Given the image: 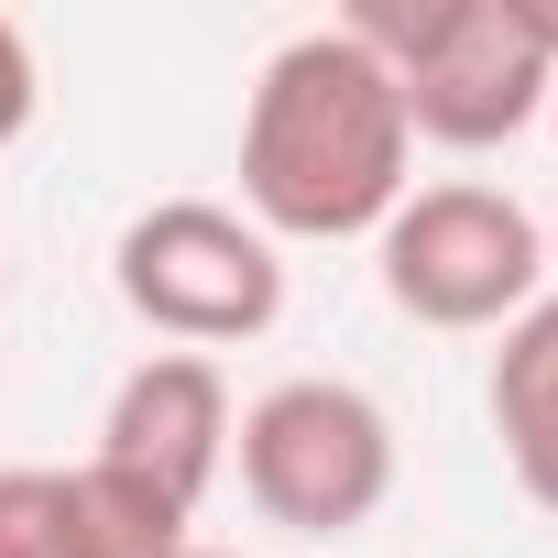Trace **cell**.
I'll list each match as a JSON object with an SVG mask.
<instances>
[{
  "mask_svg": "<svg viewBox=\"0 0 558 558\" xmlns=\"http://www.w3.org/2000/svg\"><path fill=\"white\" fill-rule=\"evenodd\" d=\"M230 460L263 525L286 536H362L395 504V416L340 373H286L230 416Z\"/></svg>",
  "mask_w": 558,
  "mask_h": 558,
  "instance_id": "obj_3",
  "label": "cell"
},
{
  "mask_svg": "<svg viewBox=\"0 0 558 558\" xmlns=\"http://www.w3.org/2000/svg\"><path fill=\"white\" fill-rule=\"evenodd\" d=\"M482 405H493V438H504L514 493H525L536 514H558V296H536V307L504 329Z\"/></svg>",
  "mask_w": 558,
  "mask_h": 558,
  "instance_id": "obj_7",
  "label": "cell"
},
{
  "mask_svg": "<svg viewBox=\"0 0 558 558\" xmlns=\"http://www.w3.org/2000/svg\"><path fill=\"white\" fill-rule=\"evenodd\" d=\"M351 34L384 56L395 99H405V132L416 143H449V154H493L514 132L547 121V45L525 34L514 0H362Z\"/></svg>",
  "mask_w": 558,
  "mask_h": 558,
  "instance_id": "obj_2",
  "label": "cell"
},
{
  "mask_svg": "<svg viewBox=\"0 0 558 558\" xmlns=\"http://www.w3.org/2000/svg\"><path fill=\"white\" fill-rule=\"evenodd\" d=\"M34 121H45V66H34V34L0 12V154H12Z\"/></svg>",
  "mask_w": 558,
  "mask_h": 558,
  "instance_id": "obj_9",
  "label": "cell"
},
{
  "mask_svg": "<svg viewBox=\"0 0 558 558\" xmlns=\"http://www.w3.org/2000/svg\"><path fill=\"white\" fill-rule=\"evenodd\" d=\"M0 558H99V525H88L77 471H45V460L0 471Z\"/></svg>",
  "mask_w": 558,
  "mask_h": 558,
  "instance_id": "obj_8",
  "label": "cell"
},
{
  "mask_svg": "<svg viewBox=\"0 0 558 558\" xmlns=\"http://www.w3.org/2000/svg\"><path fill=\"white\" fill-rule=\"evenodd\" d=\"M110 286L154 340H186L197 362L230 340H263L286 318V252L219 197H154L110 241Z\"/></svg>",
  "mask_w": 558,
  "mask_h": 558,
  "instance_id": "obj_5",
  "label": "cell"
},
{
  "mask_svg": "<svg viewBox=\"0 0 558 558\" xmlns=\"http://www.w3.org/2000/svg\"><path fill=\"white\" fill-rule=\"evenodd\" d=\"M547 121H558V88H547Z\"/></svg>",
  "mask_w": 558,
  "mask_h": 558,
  "instance_id": "obj_12",
  "label": "cell"
},
{
  "mask_svg": "<svg viewBox=\"0 0 558 558\" xmlns=\"http://www.w3.org/2000/svg\"><path fill=\"white\" fill-rule=\"evenodd\" d=\"M175 558H230V547H208V536H186V547H175Z\"/></svg>",
  "mask_w": 558,
  "mask_h": 558,
  "instance_id": "obj_10",
  "label": "cell"
},
{
  "mask_svg": "<svg viewBox=\"0 0 558 558\" xmlns=\"http://www.w3.org/2000/svg\"><path fill=\"white\" fill-rule=\"evenodd\" d=\"M547 274H558V230H547Z\"/></svg>",
  "mask_w": 558,
  "mask_h": 558,
  "instance_id": "obj_11",
  "label": "cell"
},
{
  "mask_svg": "<svg viewBox=\"0 0 558 558\" xmlns=\"http://www.w3.org/2000/svg\"><path fill=\"white\" fill-rule=\"evenodd\" d=\"M88 471H110V482H132V493H154V504H175L197 525L208 482L230 471V384H219V362H197V351L132 362L110 416H99Z\"/></svg>",
  "mask_w": 558,
  "mask_h": 558,
  "instance_id": "obj_6",
  "label": "cell"
},
{
  "mask_svg": "<svg viewBox=\"0 0 558 558\" xmlns=\"http://www.w3.org/2000/svg\"><path fill=\"white\" fill-rule=\"evenodd\" d=\"M416 186V132L384 56L351 23H307L263 56L241 110V219L286 241H373Z\"/></svg>",
  "mask_w": 558,
  "mask_h": 558,
  "instance_id": "obj_1",
  "label": "cell"
},
{
  "mask_svg": "<svg viewBox=\"0 0 558 558\" xmlns=\"http://www.w3.org/2000/svg\"><path fill=\"white\" fill-rule=\"evenodd\" d=\"M384 252V296L416 329H514L547 296V230L525 197L449 175V186H405V208L373 230Z\"/></svg>",
  "mask_w": 558,
  "mask_h": 558,
  "instance_id": "obj_4",
  "label": "cell"
}]
</instances>
